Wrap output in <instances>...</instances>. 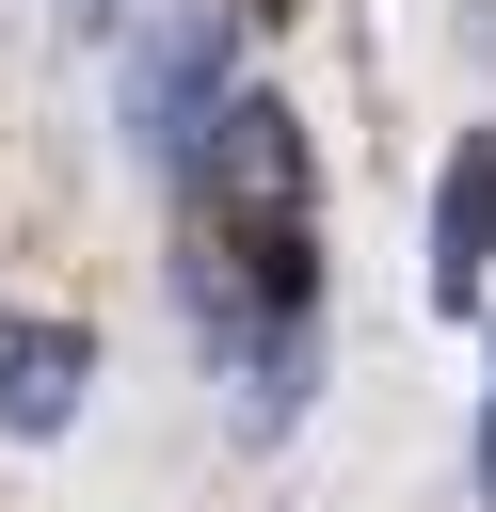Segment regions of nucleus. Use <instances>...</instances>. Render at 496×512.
I'll list each match as a JSON object with an SVG mask.
<instances>
[{"mask_svg":"<svg viewBox=\"0 0 496 512\" xmlns=\"http://www.w3.org/2000/svg\"><path fill=\"white\" fill-rule=\"evenodd\" d=\"M240 16H288V0H240Z\"/></svg>","mask_w":496,"mask_h":512,"instance_id":"nucleus-4","label":"nucleus"},{"mask_svg":"<svg viewBox=\"0 0 496 512\" xmlns=\"http://www.w3.org/2000/svg\"><path fill=\"white\" fill-rule=\"evenodd\" d=\"M208 112H224V32H208V16H176V32L128 64V128H144V160H160V176H192Z\"/></svg>","mask_w":496,"mask_h":512,"instance_id":"nucleus-1","label":"nucleus"},{"mask_svg":"<svg viewBox=\"0 0 496 512\" xmlns=\"http://www.w3.org/2000/svg\"><path fill=\"white\" fill-rule=\"evenodd\" d=\"M432 288H448V304L496 288V128H480V144L448 160V192H432Z\"/></svg>","mask_w":496,"mask_h":512,"instance_id":"nucleus-3","label":"nucleus"},{"mask_svg":"<svg viewBox=\"0 0 496 512\" xmlns=\"http://www.w3.org/2000/svg\"><path fill=\"white\" fill-rule=\"evenodd\" d=\"M80 384H96V336L80 320H0V432L16 448H48L80 416Z\"/></svg>","mask_w":496,"mask_h":512,"instance_id":"nucleus-2","label":"nucleus"}]
</instances>
